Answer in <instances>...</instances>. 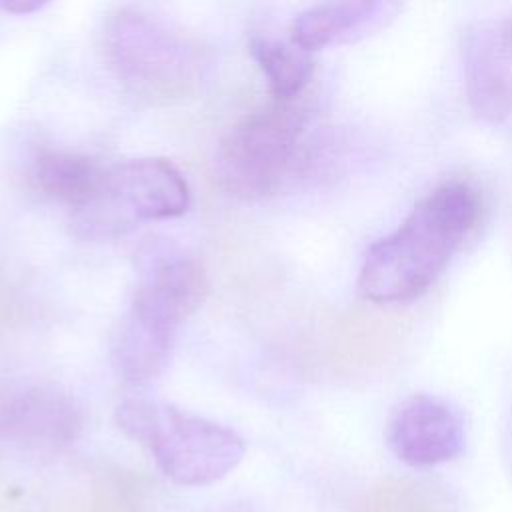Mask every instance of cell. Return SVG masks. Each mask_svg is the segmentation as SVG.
<instances>
[{
    "mask_svg": "<svg viewBox=\"0 0 512 512\" xmlns=\"http://www.w3.org/2000/svg\"><path fill=\"white\" fill-rule=\"evenodd\" d=\"M502 32L472 30L464 40V76L468 100L478 116L500 122L512 114V66Z\"/></svg>",
    "mask_w": 512,
    "mask_h": 512,
    "instance_id": "9",
    "label": "cell"
},
{
    "mask_svg": "<svg viewBox=\"0 0 512 512\" xmlns=\"http://www.w3.org/2000/svg\"><path fill=\"white\" fill-rule=\"evenodd\" d=\"M250 52L278 102H292L312 78L314 62L310 52L302 50L292 40L284 42L270 36H254L250 40Z\"/></svg>",
    "mask_w": 512,
    "mask_h": 512,
    "instance_id": "13",
    "label": "cell"
},
{
    "mask_svg": "<svg viewBox=\"0 0 512 512\" xmlns=\"http://www.w3.org/2000/svg\"><path fill=\"white\" fill-rule=\"evenodd\" d=\"M208 294L204 268L184 254L152 256L130 298L128 314L176 336L178 326L190 318Z\"/></svg>",
    "mask_w": 512,
    "mask_h": 512,
    "instance_id": "6",
    "label": "cell"
},
{
    "mask_svg": "<svg viewBox=\"0 0 512 512\" xmlns=\"http://www.w3.org/2000/svg\"><path fill=\"white\" fill-rule=\"evenodd\" d=\"M84 426L80 406L48 384H22L0 394V438L32 446L60 448L78 438Z\"/></svg>",
    "mask_w": 512,
    "mask_h": 512,
    "instance_id": "7",
    "label": "cell"
},
{
    "mask_svg": "<svg viewBox=\"0 0 512 512\" xmlns=\"http://www.w3.org/2000/svg\"><path fill=\"white\" fill-rule=\"evenodd\" d=\"M116 424L148 446L160 472L178 486H208L228 476L244 458V440L228 426L148 398L116 406Z\"/></svg>",
    "mask_w": 512,
    "mask_h": 512,
    "instance_id": "2",
    "label": "cell"
},
{
    "mask_svg": "<svg viewBox=\"0 0 512 512\" xmlns=\"http://www.w3.org/2000/svg\"><path fill=\"white\" fill-rule=\"evenodd\" d=\"M174 338L126 312L112 334V362L118 376L134 386L156 380L170 360Z\"/></svg>",
    "mask_w": 512,
    "mask_h": 512,
    "instance_id": "12",
    "label": "cell"
},
{
    "mask_svg": "<svg viewBox=\"0 0 512 512\" xmlns=\"http://www.w3.org/2000/svg\"><path fill=\"white\" fill-rule=\"evenodd\" d=\"M104 170L86 154L46 150L34 158L28 176L36 192L68 204L74 212L94 196Z\"/></svg>",
    "mask_w": 512,
    "mask_h": 512,
    "instance_id": "11",
    "label": "cell"
},
{
    "mask_svg": "<svg viewBox=\"0 0 512 512\" xmlns=\"http://www.w3.org/2000/svg\"><path fill=\"white\" fill-rule=\"evenodd\" d=\"M302 130V112L290 102L244 116L228 128L216 148L218 184L242 200L272 194L296 166Z\"/></svg>",
    "mask_w": 512,
    "mask_h": 512,
    "instance_id": "5",
    "label": "cell"
},
{
    "mask_svg": "<svg viewBox=\"0 0 512 512\" xmlns=\"http://www.w3.org/2000/svg\"><path fill=\"white\" fill-rule=\"evenodd\" d=\"M478 214V194L466 182H444L428 192L390 236L368 248L358 274L360 296L374 304H394L426 292Z\"/></svg>",
    "mask_w": 512,
    "mask_h": 512,
    "instance_id": "1",
    "label": "cell"
},
{
    "mask_svg": "<svg viewBox=\"0 0 512 512\" xmlns=\"http://www.w3.org/2000/svg\"><path fill=\"white\" fill-rule=\"evenodd\" d=\"M44 6H46L44 0H2L0 2V8L12 14H32Z\"/></svg>",
    "mask_w": 512,
    "mask_h": 512,
    "instance_id": "14",
    "label": "cell"
},
{
    "mask_svg": "<svg viewBox=\"0 0 512 512\" xmlns=\"http://www.w3.org/2000/svg\"><path fill=\"white\" fill-rule=\"evenodd\" d=\"M104 38L118 78L148 100H180L200 80L196 48L152 14L120 8L108 20Z\"/></svg>",
    "mask_w": 512,
    "mask_h": 512,
    "instance_id": "4",
    "label": "cell"
},
{
    "mask_svg": "<svg viewBox=\"0 0 512 512\" xmlns=\"http://www.w3.org/2000/svg\"><path fill=\"white\" fill-rule=\"evenodd\" d=\"M396 8V4L380 0L316 4L292 20L290 40L306 52L320 50L380 24Z\"/></svg>",
    "mask_w": 512,
    "mask_h": 512,
    "instance_id": "10",
    "label": "cell"
},
{
    "mask_svg": "<svg viewBox=\"0 0 512 512\" xmlns=\"http://www.w3.org/2000/svg\"><path fill=\"white\" fill-rule=\"evenodd\" d=\"M502 36H504L506 44L512 48V22H508V24L502 28Z\"/></svg>",
    "mask_w": 512,
    "mask_h": 512,
    "instance_id": "15",
    "label": "cell"
},
{
    "mask_svg": "<svg viewBox=\"0 0 512 512\" xmlns=\"http://www.w3.org/2000/svg\"><path fill=\"white\" fill-rule=\"evenodd\" d=\"M188 202V182L170 160L132 158L104 170L94 196L72 212V228L84 240H106L140 222L178 218Z\"/></svg>",
    "mask_w": 512,
    "mask_h": 512,
    "instance_id": "3",
    "label": "cell"
},
{
    "mask_svg": "<svg viewBox=\"0 0 512 512\" xmlns=\"http://www.w3.org/2000/svg\"><path fill=\"white\" fill-rule=\"evenodd\" d=\"M386 438L398 460L426 468L450 462L462 452L464 426L446 402L416 394L398 404L388 422Z\"/></svg>",
    "mask_w": 512,
    "mask_h": 512,
    "instance_id": "8",
    "label": "cell"
}]
</instances>
